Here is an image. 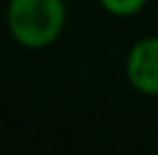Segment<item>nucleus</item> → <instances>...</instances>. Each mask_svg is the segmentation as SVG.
Segmentation results:
<instances>
[{"label": "nucleus", "mask_w": 158, "mask_h": 155, "mask_svg": "<svg viewBox=\"0 0 158 155\" xmlns=\"http://www.w3.org/2000/svg\"><path fill=\"white\" fill-rule=\"evenodd\" d=\"M7 32L25 50L53 46L67 28L64 0H7Z\"/></svg>", "instance_id": "1"}, {"label": "nucleus", "mask_w": 158, "mask_h": 155, "mask_svg": "<svg viewBox=\"0 0 158 155\" xmlns=\"http://www.w3.org/2000/svg\"><path fill=\"white\" fill-rule=\"evenodd\" d=\"M124 73L131 89L158 98V37H144L128 48Z\"/></svg>", "instance_id": "2"}, {"label": "nucleus", "mask_w": 158, "mask_h": 155, "mask_svg": "<svg viewBox=\"0 0 158 155\" xmlns=\"http://www.w3.org/2000/svg\"><path fill=\"white\" fill-rule=\"evenodd\" d=\"M149 0H99L101 9L115 18H133L147 7Z\"/></svg>", "instance_id": "3"}]
</instances>
